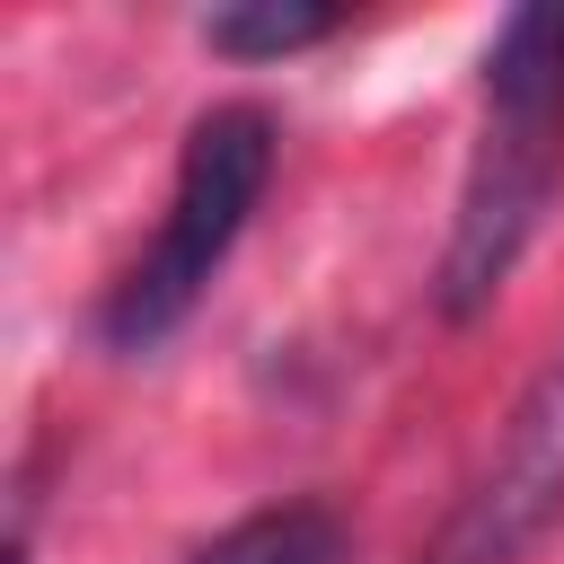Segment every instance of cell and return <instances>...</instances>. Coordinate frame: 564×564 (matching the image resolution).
Segmentation results:
<instances>
[{"instance_id": "2", "label": "cell", "mask_w": 564, "mask_h": 564, "mask_svg": "<svg viewBox=\"0 0 564 564\" xmlns=\"http://www.w3.org/2000/svg\"><path fill=\"white\" fill-rule=\"evenodd\" d=\"M282 167V123L256 106V97H220L185 123V150H176V185H167V212L150 229V247L97 291V344L106 352H159L194 308L203 291L220 282V264L238 256L264 185Z\"/></svg>"}, {"instance_id": "4", "label": "cell", "mask_w": 564, "mask_h": 564, "mask_svg": "<svg viewBox=\"0 0 564 564\" xmlns=\"http://www.w3.org/2000/svg\"><path fill=\"white\" fill-rule=\"evenodd\" d=\"M185 564H352V520L317 494H291V502H264V511H238Z\"/></svg>"}, {"instance_id": "1", "label": "cell", "mask_w": 564, "mask_h": 564, "mask_svg": "<svg viewBox=\"0 0 564 564\" xmlns=\"http://www.w3.org/2000/svg\"><path fill=\"white\" fill-rule=\"evenodd\" d=\"M555 185H564V0H529L485 44V132H476L458 220L441 247V317L449 326L494 308V291L529 256Z\"/></svg>"}, {"instance_id": "5", "label": "cell", "mask_w": 564, "mask_h": 564, "mask_svg": "<svg viewBox=\"0 0 564 564\" xmlns=\"http://www.w3.org/2000/svg\"><path fill=\"white\" fill-rule=\"evenodd\" d=\"M326 35H344V9H308V0H238L203 18V44L229 62H291Z\"/></svg>"}, {"instance_id": "3", "label": "cell", "mask_w": 564, "mask_h": 564, "mask_svg": "<svg viewBox=\"0 0 564 564\" xmlns=\"http://www.w3.org/2000/svg\"><path fill=\"white\" fill-rule=\"evenodd\" d=\"M555 520H564V344L538 361V379L502 414L485 467L432 529L423 564H520Z\"/></svg>"}]
</instances>
